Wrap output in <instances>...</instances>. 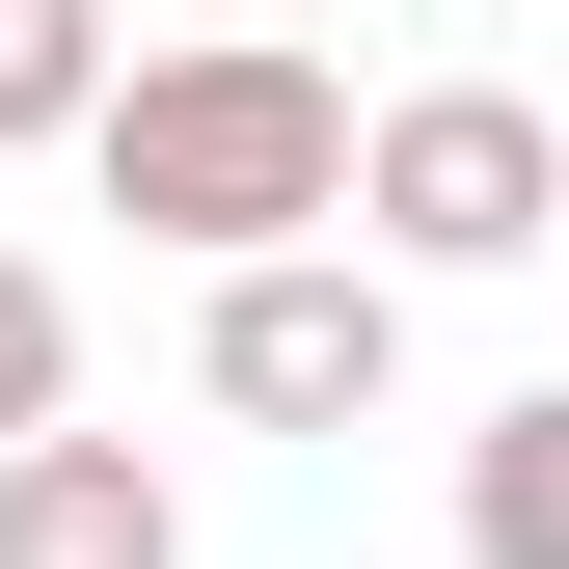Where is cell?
I'll list each match as a JSON object with an SVG mask.
<instances>
[{
    "instance_id": "1",
    "label": "cell",
    "mask_w": 569,
    "mask_h": 569,
    "mask_svg": "<svg viewBox=\"0 0 569 569\" xmlns=\"http://www.w3.org/2000/svg\"><path fill=\"white\" fill-rule=\"evenodd\" d=\"M82 163H109V218H136V244H190V271H271V244H326V218H352V82H326L299 28L109 54Z\"/></svg>"
},
{
    "instance_id": "4",
    "label": "cell",
    "mask_w": 569,
    "mask_h": 569,
    "mask_svg": "<svg viewBox=\"0 0 569 569\" xmlns=\"http://www.w3.org/2000/svg\"><path fill=\"white\" fill-rule=\"evenodd\" d=\"M0 569H190V516H163L136 435H28L0 461Z\"/></svg>"
},
{
    "instance_id": "6",
    "label": "cell",
    "mask_w": 569,
    "mask_h": 569,
    "mask_svg": "<svg viewBox=\"0 0 569 569\" xmlns=\"http://www.w3.org/2000/svg\"><path fill=\"white\" fill-rule=\"evenodd\" d=\"M109 109V0H0V163Z\"/></svg>"
},
{
    "instance_id": "7",
    "label": "cell",
    "mask_w": 569,
    "mask_h": 569,
    "mask_svg": "<svg viewBox=\"0 0 569 569\" xmlns=\"http://www.w3.org/2000/svg\"><path fill=\"white\" fill-rule=\"evenodd\" d=\"M28 435H82V299L0 244V461H28Z\"/></svg>"
},
{
    "instance_id": "5",
    "label": "cell",
    "mask_w": 569,
    "mask_h": 569,
    "mask_svg": "<svg viewBox=\"0 0 569 569\" xmlns=\"http://www.w3.org/2000/svg\"><path fill=\"white\" fill-rule=\"evenodd\" d=\"M461 569H569V380H516L461 435Z\"/></svg>"
},
{
    "instance_id": "2",
    "label": "cell",
    "mask_w": 569,
    "mask_h": 569,
    "mask_svg": "<svg viewBox=\"0 0 569 569\" xmlns=\"http://www.w3.org/2000/svg\"><path fill=\"white\" fill-rule=\"evenodd\" d=\"M352 218L407 271H516V244H569V136L516 82H407V109H352Z\"/></svg>"
},
{
    "instance_id": "3",
    "label": "cell",
    "mask_w": 569,
    "mask_h": 569,
    "mask_svg": "<svg viewBox=\"0 0 569 569\" xmlns=\"http://www.w3.org/2000/svg\"><path fill=\"white\" fill-rule=\"evenodd\" d=\"M380 380H407V299H380V271H326V244L218 271V407H244V435H380Z\"/></svg>"
}]
</instances>
